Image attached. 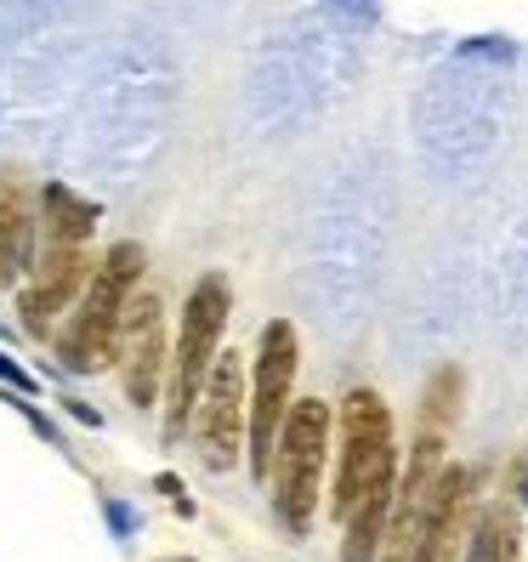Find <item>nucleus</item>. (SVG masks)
I'll return each mask as SVG.
<instances>
[{
	"instance_id": "nucleus-10",
	"label": "nucleus",
	"mask_w": 528,
	"mask_h": 562,
	"mask_svg": "<svg viewBox=\"0 0 528 562\" xmlns=\"http://www.w3.org/2000/svg\"><path fill=\"white\" fill-rule=\"evenodd\" d=\"M41 200L18 177H0V284H29L41 268Z\"/></svg>"
},
{
	"instance_id": "nucleus-2",
	"label": "nucleus",
	"mask_w": 528,
	"mask_h": 562,
	"mask_svg": "<svg viewBox=\"0 0 528 562\" xmlns=\"http://www.w3.org/2000/svg\"><path fill=\"white\" fill-rule=\"evenodd\" d=\"M227 307H234V290H227L222 273H205L188 290L182 329H177V347H171V381H165V443H177L182 426L193 420V409H200V392H205L216 358H222Z\"/></svg>"
},
{
	"instance_id": "nucleus-3",
	"label": "nucleus",
	"mask_w": 528,
	"mask_h": 562,
	"mask_svg": "<svg viewBox=\"0 0 528 562\" xmlns=\"http://www.w3.org/2000/svg\"><path fill=\"white\" fill-rule=\"evenodd\" d=\"M324 460H329V404H318V398L290 404L279 454H273V512L290 535H307L318 517Z\"/></svg>"
},
{
	"instance_id": "nucleus-5",
	"label": "nucleus",
	"mask_w": 528,
	"mask_h": 562,
	"mask_svg": "<svg viewBox=\"0 0 528 562\" xmlns=\"http://www.w3.org/2000/svg\"><path fill=\"white\" fill-rule=\"evenodd\" d=\"M295 363H302V341L295 324L273 318L261 329V352L250 370V472L256 483H273V454H279V432L290 420V392H295Z\"/></svg>"
},
{
	"instance_id": "nucleus-4",
	"label": "nucleus",
	"mask_w": 528,
	"mask_h": 562,
	"mask_svg": "<svg viewBox=\"0 0 528 562\" xmlns=\"http://www.w3.org/2000/svg\"><path fill=\"white\" fill-rule=\"evenodd\" d=\"M392 472H398L392 409H386V398L375 386H352L341 398V460H336V494H329V512L347 522L352 506Z\"/></svg>"
},
{
	"instance_id": "nucleus-16",
	"label": "nucleus",
	"mask_w": 528,
	"mask_h": 562,
	"mask_svg": "<svg viewBox=\"0 0 528 562\" xmlns=\"http://www.w3.org/2000/svg\"><path fill=\"white\" fill-rule=\"evenodd\" d=\"M171 562H193V557H171Z\"/></svg>"
},
{
	"instance_id": "nucleus-6",
	"label": "nucleus",
	"mask_w": 528,
	"mask_h": 562,
	"mask_svg": "<svg viewBox=\"0 0 528 562\" xmlns=\"http://www.w3.org/2000/svg\"><path fill=\"white\" fill-rule=\"evenodd\" d=\"M193 432H200L205 467H234L239 449H250V386H245V363L239 352H222L216 370L200 392V409H193Z\"/></svg>"
},
{
	"instance_id": "nucleus-14",
	"label": "nucleus",
	"mask_w": 528,
	"mask_h": 562,
	"mask_svg": "<svg viewBox=\"0 0 528 562\" xmlns=\"http://www.w3.org/2000/svg\"><path fill=\"white\" fill-rule=\"evenodd\" d=\"M454 398H460V370H438L432 375V386H426V404H420V420L426 426H449V415H454Z\"/></svg>"
},
{
	"instance_id": "nucleus-8",
	"label": "nucleus",
	"mask_w": 528,
	"mask_h": 562,
	"mask_svg": "<svg viewBox=\"0 0 528 562\" xmlns=\"http://www.w3.org/2000/svg\"><path fill=\"white\" fill-rule=\"evenodd\" d=\"M91 284V256L86 245H46L41 268L29 273V284L18 290V318L35 341L52 336V324L80 302V290Z\"/></svg>"
},
{
	"instance_id": "nucleus-17",
	"label": "nucleus",
	"mask_w": 528,
	"mask_h": 562,
	"mask_svg": "<svg viewBox=\"0 0 528 562\" xmlns=\"http://www.w3.org/2000/svg\"><path fill=\"white\" fill-rule=\"evenodd\" d=\"M523 494H528V488H523Z\"/></svg>"
},
{
	"instance_id": "nucleus-15",
	"label": "nucleus",
	"mask_w": 528,
	"mask_h": 562,
	"mask_svg": "<svg viewBox=\"0 0 528 562\" xmlns=\"http://www.w3.org/2000/svg\"><path fill=\"white\" fill-rule=\"evenodd\" d=\"M0 381H12L18 392H35V375H23V370H18L12 358H0Z\"/></svg>"
},
{
	"instance_id": "nucleus-12",
	"label": "nucleus",
	"mask_w": 528,
	"mask_h": 562,
	"mask_svg": "<svg viewBox=\"0 0 528 562\" xmlns=\"http://www.w3.org/2000/svg\"><path fill=\"white\" fill-rule=\"evenodd\" d=\"M41 227H46V245H86L97 227V205L80 200L69 182H46L41 188Z\"/></svg>"
},
{
	"instance_id": "nucleus-13",
	"label": "nucleus",
	"mask_w": 528,
	"mask_h": 562,
	"mask_svg": "<svg viewBox=\"0 0 528 562\" xmlns=\"http://www.w3.org/2000/svg\"><path fill=\"white\" fill-rule=\"evenodd\" d=\"M517 546H523V522H517V506H488L467 540V562H517Z\"/></svg>"
},
{
	"instance_id": "nucleus-9",
	"label": "nucleus",
	"mask_w": 528,
	"mask_h": 562,
	"mask_svg": "<svg viewBox=\"0 0 528 562\" xmlns=\"http://www.w3.org/2000/svg\"><path fill=\"white\" fill-rule=\"evenodd\" d=\"M472 488L478 472L467 467H443L432 494H426V517H420V540L409 562H454V551L467 546V517H472Z\"/></svg>"
},
{
	"instance_id": "nucleus-11",
	"label": "nucleus",
	"mask_w": 528,
	"mask_h": 562,
	"mask_svg": "<svg viewBox=\"0 0 528 562\" xmlns=\"http://www.w3.org/2000/svg\"><path fill=\"white\" fill-rule=\"evenodd\" d=\"M392 488H398V472L381 477L364 501L347 517V540H341V562H381V540H386V517H392Z\"/></svg>"
},
{
	"instance_id": "nucleus-1",
	"label": "nucleus",
	"mask_w": 528,
	"mask_h": 562,
	"mask_svg": "<svg viewBox=\"0 0 528 562\" xmlns=\"http://www.w3.org/2000/svg\"><path fill=\"white\" fill-rule=\"evenodd\" d=\"M143 268H148V256H143L137 239H120V245L103 250V261L91 268V284L80 290V302L69 307V324H63V336H57L63 370L91 375V370L120 363V336H125L131 302H137Z\"/></svg>"
},
{
	"instance_id": "nucleus-7",
	"label": "nucleus",
	"mask_w": 528,
	"mask_h": 562,
	"mask_svg": "<svg viewBox=\"0 0 528 562\" xmlns=\"http://www.w3.org/2000/svg\"><path fill=\"white\" fill-rule=\"evenodd\" d=\"M120 375H125V398L137 409H154L171 381V336H165V307L159 295H137L120 336Z\"/></svg>"
}]
</instances>
